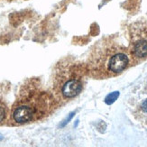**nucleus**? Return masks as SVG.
Here are the masks:
<instances>
[{"label": "nucleus", "instance_id": "1", "mask_svg": "<svg viewBox=\"0 0 147 147\" xmlns=\"http://www.w3.org/2000/svg\"><path fill=\"white\" fill-rule=\"evenodd\" d=\"M134 61L129 48L107 38L92 47L86 66L89 76L104 80L121 74Z\"/></svg>", "mask_w": 147, "mask_h": 147}, {"label": "nucleus", "instance_id": "2", "mask_svg": "<svg viewBox=\"0 0 147 147\" xmlns=\"http://www.w3.org/2000/svg\"><path fill=\"white\" fill-rule=\"evenodd\" d=\"M88 74L87 66L76 60H67L62 63L55 78V89L57 95L69 101L79 96L87 82Z\"/></svg>", "mask_w": 147, "mask_h": 147}, {"label": "nucleus", "instance_id": "3", "mask_svg": "<svg viewBox=\"0 0 147 147\" xmlns=\"http://www.w3.org/2000/svg\"><path fill=\"white\" fill-rule=\"evenodd\" d=\"M129 50L135 61L147 58V28L134 29L131 34Z\"/></svg>", "mask_w": 147, "mask_h": 147}, {"label": "nucleus", "instance_id": "4", "mask_svg": "<svg viewBox=\"0 0 147 147\" xmlns=\"http://www.w3.org/2000/svg\"><path fill=\"white\" fill-rule=\"evenodd\" d=\"M137 117L147 121V98L144 100L137 108Z\"/></svg>", "mask_w": 147, "mask_h": 147}, {"label": "nucleus", "instance_id": "5", "mask_svg": "<svg viewBox=\"0 0 147 147\" xmlns=\"http://www.w3.org/2000/svg\"><path fill=\"white\" fill-rule=\"evenodd\" d=\"M118 97H119V92H118V91H117V92H113V93H111V94L108 95L107 97L106 98L105 102H106V103H107V105H111V104H113L114 102L118 98Z\"/></svg>", "mask_w": 147, "mask_h": 147}, {"label": "nucleus", "instance_id": "6", "mask_svg": "<svg viewBox=\"0 0 147 147\" xmlns=\"http://www.w3.org/2000/svg\"><path fill=\"white\" fill-rule=\"evenodd\" d=\"M5 116V108L2 107V106H0V122L4 119Z\"/></svg>", "mask_w": 147, "mask_h": 147}]
</instances>
